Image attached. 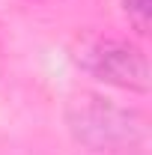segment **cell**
Segmentation results:
<instances>
[{"label":"cell","instance_id":"cell-1","mask_svg":"<svg viewBox=\"0 0 152 155\" xmlns=\"http://www.w3.org/2000/svg\"><path fill=\"white\" fill-rule=\"evenodd\" d=\"M66 125L81 146L95 152H137L149 140V119L140 110L122 107L93 90L69 96Z\"/></svg>","mask_w":152,"mask_h":155},{"label":"cell","instance_id":"cell-2","mask_svg":"<svg viewBox=\"0 0 152 155\" xmlns=\"http://www.w3.org/2000/svg\"><path fill=\"white\" fill-rule=\"evenodd\" d=\"M72 60L87 75L107 87H119L128 93H149V60L137 45L125 39L101 33L78 36L72 42Z\"/></svg>","mask_w":152,"mask_h":155},{"label":"cell","instance_id":"cell-3","mask_svg":"<svg viewBox=\"0 0 152 155\" xmlns=\"http://www.w3.org/2000/svg\"><path fill=\"white\" fill-rule=\"evenodd\" d=\"M122 12L128 15L137 33H149V18H152V0H122Z\"/></svg>","mask_w":152,"mask_h":155}]
</instances>
